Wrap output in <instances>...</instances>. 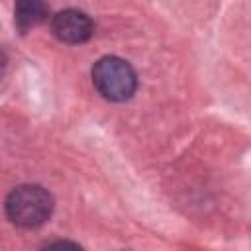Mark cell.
I'll return each mask as SVG.
<instances>
[{"label": "cell", "instance_id": "obj_2", "mask_svg": "<svg viewBox=\"0 0 251 251\" xmlns=\"http://www.w3.org/2000/svg\"><path fill=\"white\" fill-rule=\"evenodd\" d=\"M92 82L96 90L112 102H124L133 96L137 78L127 61L108 55L94 63L92 67Z\"/></svg>", "mask_w": 251, "mask_h": 251}, {"label": "cell", "instance_id": "obj_4", "mask_svg": "<svg viewBox=\"0 0 251 251\" xmlns=\"http://www.w3.org/2000/svg\"><path fill=\"white\" fill-rule=\"evenodd\" d=\"M16 24L20 29H29L43 24L49 16V6L45 0H16Z\"/></svg>", "mask_w": 251, "mask_h": 251}, {"label": "cell", "instance_id": "obj_1", "mask_svg": "<svg viewBox=\"0 0 251 251\" xmlns=\"http://www.w3.org/2000/svg\"><path fill=\"white\" fill-rule=\"evenodd\" d=\"M53 210L51 194L37 184L16 186L6 198V214L20 227L41 226Z\"/></svg>", "mask_w": 251, "mask_h": 251}, {"label": "cell", "instance_id": "obj_3", "mask_svg": "<svg viewBox=\"0 0 251 251\" xmlns=\"http://www.w3.org/2000/svg\"><path fill=\"white\" fill-rule=\"evenodd\" d=\"M53 35L65 43H84L90 39L94 25L92 20L80 10H63L51 22Z\"/></svg>", "mask_w": 251, "mask_h": 251}]
</instances>
